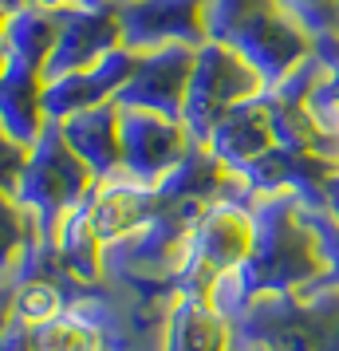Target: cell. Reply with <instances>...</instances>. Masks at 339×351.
<instances>
[{
    "mask_svg": "<svg viewBox=\"0 0 339 351\" xmlns=\"http://www.w3.org/2000/svg\"><path fill=\"white\" fill-rule=\"evenodd\" d=\"M134 221H138V202L134 197H107L95 213L99 233H127Z\"/></svg>",
    "mask_w": 339,
    "mask_h": 351,
    "instance_id": "1",
    "label": "cell"
}]
</instances>
